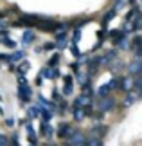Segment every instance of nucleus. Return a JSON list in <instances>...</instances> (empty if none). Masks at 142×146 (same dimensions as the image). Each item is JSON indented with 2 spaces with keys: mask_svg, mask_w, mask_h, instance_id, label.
<instances>
[{
  "mask_svg": "<svg viewBox=\"0 0 142 146\" xmlns=\"http://www.w3.org/2000/svg\"><path fill=\"white\" fill-rule=\"evenodd\" d=\"M27 69H29V63L25 61V63H22V65L18 67V72H20V74H25V70H27Z\"/></svg>",
  "mask_w": 142,
  "mask_h": 146,
  "instance_id": "19",
  "label": "nucleus"
},
{
  "mask_svg": "<svg viewBox=\"0 0 142 146\" xmlns=\"http://www.w3.org/2000/svg\"><path fill=\"white\" fill-rule=\"evenodd\" d=\"M139 96H140L139 92H135V90H129V92H128V96L124 98V105H128V106H129V105H133V103H135V99H137Z\"/></svg>",
  "mask_w": 142,
  "mask_h": 146,
  "instance_id": "9",
  "label": "nucleus"
},
{
  "mask_svg": "<svg viewBox=\"0 0 142 146\" xmlns=\"http://www.w3.org/2000/svg\"><path fill=\"white\" fill-rule=\"evenodd\" d=\"M129 74L131 76H142V58H137L129 65Z\"/></svg>",
  "mask_w": 142,
  "mask_h": 146,
  "instance_id": "4",
  "label": "nucleus"
},
{
  "mask_svg": "<svg viewBox=\"0 0 142 146\" xmlns=\"http://www.w3.org/2000/svg\"><path fill=\"white\" fill-rule=\"evenodd\" d=\"M40 114H42V117H43L45 121H49L50 117H52V112H50V110H45V108H40Z\"/></svg>",
  "mask_w": 142,
  "mask_h": 146,
  "instance_id": "15",
  "label": "nucleus"
},
{
  "mask_svg": "<svg viewBox=\"0 0 142 146\" xmlns=\"http://www.w3.org/2000/svg\"><path fill=\"white\" fill-rule=\"evenodd\" d=\"M113 106H115V99L113 98H101V101H99L101 112H108V110H112Z\"/></svg>",
  "mask_w": 142,
  "mask_h": 146,
  "instance_id": "3",
  "label": "nucleus"
},
{
  "mask_svg": "<svg viewBox=\"0 0 142 146\" xmlns=\"http://www.w3.org/2000/svg\"><path fill=\"white\" fill-rule=\"evenodd\" d=\"M36 25L42 31H47V33H52V31H56V27H58V24H56L54 20H50V18H40V22Z\"/></svg>",
  "mask_w": 142,
  "mask_h": 146,
  "instance_id": "1",
  "label": "nucleus"
},
{
  "mask_svg": "<svg viewBox=\"0 0 142 146\" xmlns=\"http://www.w3.org/2000/svg\"><path fill=\"white\" fill-rule=\"evenodd\" d=\"M34 40V33H32L31 29H27L24 33V38H22V42H24V45H31V42Z\"/></svg>",
  "mask_w": 142,
  "mask_h": 146,
  "instance_id": "11",
  "label": "nucleus"
},
{
  "mask_svg": "<svg viewBox=\"0 0 142 146\" xmlns=\"http://www.w3.org/2000/svg\"><path fill=\"white\" fill-rule=\"evenodd\" d=\"M32 146H36V144H32Z\"/></svg>",
  "mask_w": 142,
  "mask_h": 146,
  "instance_id": "26",
  "label": "nucleus"
},
{
  "mask_svg": "<svg viewBox=\"0 0 142 146\" xmlns=\"http://www.w3.org/2000/svg\"><path fill=\"white\" fill-rule=\"evenodd\" d=\"M87 146H101V139H97V137H92L90 141H87Z\"/></svg>",
  "mask_w": 142,
  "mask_h": 146,
  "instance_id": "16",
  "label": "nucleus"
},
{
  "mask_svg": "<svg viewBox=\"0 0 142 146\" xmlns=\"http://www.w3.org/2000/svg\"><path fill=\"white\" fill-rule=\"evenodd\" d=\"M22 58H24V52H22V50H18V52H15L13 56H11V61H20Z\"/></svg>",
  "mask_w": 142,
  "mask_h": 146,
  "instance_id": "17",
  "label": "nucleus"
},
{
  "mask_svg": "<svg viewBox=\"0 0 142 146\" xmlns=\"http://www.w3.org/2000/svg\"><path fill=\"white\" fill-rule=\"evenodd\" d=\"M58 60H59V56H52V60H50V65H56V63H58Z\"/></svg>",
  "mask_w": 142,
  "mask_h": 146,
  "instance_id": "23",
  "label": "nucleus"
},
{
  "mask_svg": "<svg viewBox=\"0 0 142 146\" xmlns=\"http://www.w3.org/2000/svg\"><path fill=\"white\" fill-rule=\"evenodd\" d=\"M38 114H40V108H31V110H29V117H31V119L38 117Z\"/></svg>",
  "mask_w": 142,
  "mask_h": 146,
  "instance_id": "18",
  "label": "nucleus"
},
{
  "mask_svg": "<svg viewBox=\"0 0 142 146\" xmlns=\"http://www.w3.org/2000/svg\"><path fill=\"white\" fill-rule=\"evenodd\" d=\"M122 4H124V0H117V2H115V9H119V7H122Z\"/></svg>",
  "mask_w": 142,
  "mask_h": 146,
  "instance_id": "24",
  "label": "nucleus"
},
{
  "mask_svg": "<svg viewBox=\"0 0 142 146\" xmlns=\"http://www.w3.org/2000/svg\"><path fill=\"white\" fill-rule=\"evenodd\" d=\"M74 133H76V130H74V128H72L70 125H67V123L59 125V130H58V135H59V137H65V139L69 137V139H70V137L74 135Z\"/></svg>",
  "mask_w": 142,
  "mask_h": 146,
  "instance_id": "2",
  "label": "nucleus"
},
{
  "mask_svg": "<svg viewBox=\"0 0 142 146\" xmlns=\"http://www.w3.org/2000/svg\"><path fill=\"white\" fill-rule=\"evenodd\" d=\"M119 85H121V88H122V90L129 92V90H133V87H135V81L131 80V78H122V80H119Z\"/></svg>",
  "mask_w": 142,
  "mask_h": 146,
  "instance_id": "7",
  "label": "nucleus"
},
{
  "mask_svg": "<svg viewBox=\"0 0 142 146\" xmlns=\"http://www.w3.org/2000/svg\"><path fill=\"white\" fill-rule=\"evenodd\" d=\"M63 94H72V78L70 76H65V87H63Z\"/></svg>",
  "mask_w": 142,
  "mask_h": 146,
  "instance_id": "12",
  "label": "nucleus"
},
{
  "mask_svg": "<svg viewBox=\"0 0 142 146\" xmlns=\"http://www.w3.org/2000/svg\"><path fill=\"white\" fill-rule=\"evenodd\" d=\"M112 92V87H110V83H106V85H101L97 88V96L99 98H108V94Z\"/></svg>",
  "mask_w": 142,
  "mask_h": 146,
  "instance_id": "8",
  "label": "nucleus"
},
{
  "mask_svg": "<svg viewBox=\"0 0 142 146\" xmlns=\"http://www.w3.org/2000/svg\"><path fill=\"white\" fill-rule=\"evenodd\" d=\"M42 133L45 137H50V135H52V128H50L47 123H43V125H42Z\"/></svg>",
  "mask_w": 142,
  "mask_h": 146,
  "instance_id": "14",
  "label": "nucleus"
},
{
  "mask_svg": "<svg viewBox=\"0 0 142 146\" xmlns=\"http://www.w3.org/2000/svg\"><path fill=\"white\" fill-rule=\"evenodd\" d=\"M90 105H92V101H90V96H88V94H81V96L76 99V106H81V108H88Z\"/></svg>",
  "mask_w": 142,
  "mask_h": 146,
  "instance_id": "5",
  "label": "nucleus"
},
{
  "mask_svg": "<svg viewBox=\"0 0 142 146\" xmlns=\"http://www.w3.org/2000/svg\"><path fill=\"white\" fill-rule=\"evenodd\" d=\"M74 117H76V121H83L85 117H87V108L76 106V108H74Z\"/></svg>",
  "mask_w": 142,
  "mask_h": 146,
  "instance_id": "10",
  "label": "nucleus"
},
{
  "mask_svg": "<svg viewBox=\"0 0 142 146\" xmlns=\"http://www.w3.org/2000/svg\"><path fill=\"white\" fill-rule=\"evenodd\" d=\"M115 13H117V9H115V7H113V9H110V11H108V13L104 15V18H103V25H106V24H108V22H110V20L113 18V16H115Z\"/></svg>",
  "mask_w": 142,
  "mask_h": 146,
  "instance_id": "13",
  "label": "nucleus"
},
{
  "mask_svg": "<svg viewBox=\"0 0 142 146\" xmlns=\"http://www.w3.org/2000/svg\"><path fill=\"white\" fill-rule=\"evenodd\" d=\"M0 146H7V139L4 135H0Z\"/></svg>",
  "mask_w": 142,
  "mask_h": 146,
  "instance_id": "22",
  "label": "nucleus"
},
{
  "mask_svg": "<svg viewBox=\"0 0 142 146\" xmlns=\"http://www.w3.org/2000/svg\"><path fill=\"white\" fill-rule=\"evenodd\" d=\"M18 96L22 98V101H29L31 99V88L27 87V83L18 87Z\"/></svg>",
  "mask_w": 142,
  "mask_h": 146,
  "instance_id": "6",
  "label": "nucleus"
},
{
  "mask_svg": "<svg viewBox=\"0 0 142 146\" xmlns=\"http://www.w3.org/2000/svg\"><path fill=\"white\" fill-rule=\"evenodd\" d=\"M0 61H11V56H7V54H0Z\"/></svg>",
  "mask_w": 142,
  "mask_h": 146,
  "instance_id": "21",
  "label": "nucleus"
},
{
  "mask_svg": "<svg viewBox=\"0 0 142 146\" xmlns=\"http://www.w3.org/2000/svg\"><path fill=\"white\" fill-rule=\"evenodd\" d=\"M2 43H4L5 47H11V49L15 47V42H13V40H9V38H5V40H2Z\"/></svg>",
  "mask_w": 142,
  "mask_h": 146,
  "instance_id": "20",
  "label": "nucleus"
},
{
  "mask_svg": "<svg viewBox=\"0 0 142 146\" xmlns=\"http://www.w3.org/2000/svg\"><path fill=\"white\" fill-rule=\"evenodd\" d=\"M49 146H54V144H49Z\"/></svg>",
  "mask_w": 142,
  "mask_h": 146,
  "instance_id": "25",
  "label": "nucleus"
}]
</instances>
